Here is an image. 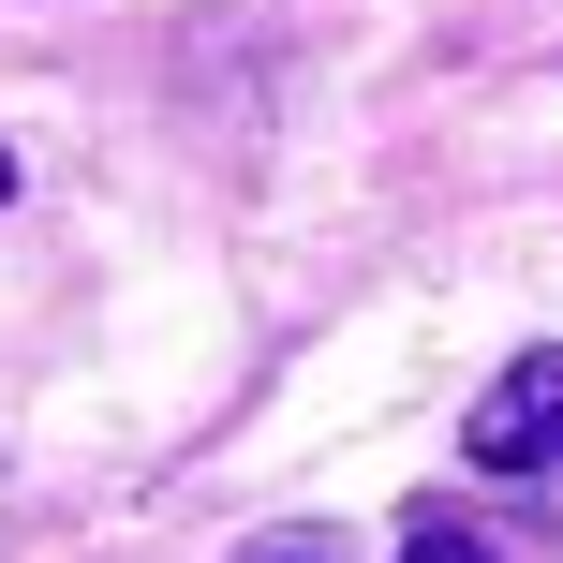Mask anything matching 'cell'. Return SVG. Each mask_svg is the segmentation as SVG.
<instances>
[{
	"instance_id": "cell-1",
	"label": "cell",
	"mask_w": 563,
	"mask_h": 563,
	"mask_svg": "<svg viewBox=\"0 0 563 563\" xmlns=\"http://www.w3.org/2000/svg\"><path fill=\"white\" fill-rule=\"evenodd\" d=\"M460 460H475V475H549V460H563V341H549V356H519L505 386L475 400Z\"/></svg>"
},
{
	"instance_id": "cell-2",
	"label": "cell",
	"mask_w": 563,
	"mask_h": 563,
	"mask_svg": "<svg viewBox=\"0 0 563 563\" xmlns=\"http://www.w3.org/2000/svg\"><path fill=\"white\" fill-rule=\"evenodd\" d=\"M400 563H489V534H460V519H416V534H400Z\"/></svg>"
},
{
	"instance_id": "cell-3",
	"label": "cell",
	"mask_w": 563,
	"mask_h": 563,
	"mask_svg": "<svg viewBox=\"0 0 563 563\" xmlns=\"http://www.w3.org/2000/svg\"><path fill=\"white\" fill-rule=\"evenodd\" d=\"M0 194H15V148H0Z\"/></svg>"
},
{
	"instance_id": "cell-4",
	"label": "cell",
	"mask_w": 563,
	"mask_h": 563,
	"mask_svg": "<svg viewBox=\"0 0 563 563\" xmlns=\"http://www.w3.org/2000/svg\"><path fill=\"white\" fill-rule=\"evenodd\" d=\"M267 563H311V549H267Z\"/></svg>"
}]
</instances>
